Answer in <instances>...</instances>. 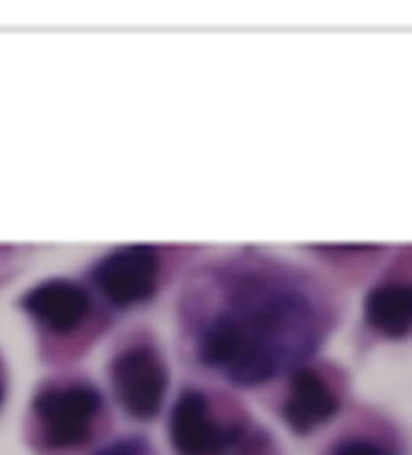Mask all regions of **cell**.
Returning a JSON list of instances; mask_svg holds the SVG:
<instances>
[{
    "instance_id": "2",
    "label": "cell",
    "mask_w": 412,
    "mask_h": 455,
    "mask_svg": "<svg viewBox=\"0 0 412 455\" xmlns=\"http://www.w3.org/2000/svg\"><path fill=\"white\" fill-rule=\"evenodd\" d=\"M189 250L135 242L105 250L83 272L95 297L111 315L133 313L157 300Z\"/></svg>"
},
{
    "instance_id": "7",
    "label": "cell",
    "mask_w": 412,
    "mask_h": 455,
    "mask_svg": "<svg viewBox=\"0 0 412 455\" xmlns=\"http://www.w3.org/2000/svg\"><path fill=\"white\" fill-rule=\"evenodd\" d=\"M167 434L179 455H221L246 439V426L221 421L203 391L186 389L171 407Z\"/></svg>"
},
{
    "instance_id": "10",
    "label": "cell",
    "mask_w": 412,
    "mask_h": 455,
    "mask_svg": "<svg viewBox=\"0 0 412 455\" xmlns=\"http://www.w3.org/2000/svg\"><path fill=\"white\" fill-rule=\"evenodd\" d=\"M93 455H151V445L141 435H127L99 447Z\"/></svg>"
},
{
    "instance_id": "5",
    "label": "cell",
    "mask_w": 412,
    "mask_h": 455,
    "mask_svg": "<svg viewBox=\"0 0 412 455\" xmlns=\"http://www.w3.org/2000/svg\"><path fill=\"white\" fill-rule=\"evenodd\" d=\"M109 381L119 407L131 419H155L170 393V365L162 347L145 332L129 339L113 355Z\"/></svg>"
},
{
    "instance_id": "8",
    "label": "cell",
    "mask_w": 412,
    "mask_h": 455,
    "mask_svg": "<svg viewBox=\"0 0 412 455\" xmlns=\"http://www.w3.org/2000/svg\"><path fill=\"white\" fill-rule=\"evenodd\" d=\"M340 411V395L330 377L310 365L292 371L281 403V419L296 435H310L330 423Z\"/></svg>"
},
{
    "instance_id": "9",
    "label": "cell",
    "mask_w": 412,
    "mask_h": 455,
    "mask_svg": "<svg viewBox=\"0 0 412 455\" xmlns=\"http://www.w3.org/2000/svg\"><path fill=\"white\" fill-rule=\"evenodd\" d=\"M306 254L324 268L320 275L336 278L345 284L374 276L384 267L392 250L384 244H310Z\"/></svg>"
},
{
    "instance_id": "1",
    "label": "cell",
    "mask_w": 412,
    "mask_h": 455,
    "mask_svg": "<svg viewBox=\"0 0 412 455\" xmlns=\"http://www.w3.org/2000/svg\"><path fill=\"white\" fill-rule=\"evenodd\" d=\"M342 313V297L318 270L259 250L205 262L179 297L195 359L238 387L300 367Z\"/></svg>"
},
{
    "instance_id": "4",
    "label": "cell",
    "mask_w": 412,
    "mask_h": 455,
    "mask_svg": "<svg viewBox=\"0 0 412 455\" xmlns=\"http://www.w3.org/2000/svg\"><path fill=\"white\" fill-rule=\"evenodd\" d=\"M103 409V393L79 379L43 385L30 405L43 443L55 451L79 450L89 443Z\"/></svg>"
},
{
    "instance_id": "11",
    "label": "cell",
    "mask_w": 412,
    "mask_h": 455,
    "mask_svg": "<svg viewBox=\"0 0 412 455\" xmlns=\"http://www.w3.org/2000/svg\"><path fill=\"white\" fill-rule=\"evenodd\" d=\"M330 455H392L383 443L368 437H348L334 445Z\"/></svg>"
},
{
    "instance_id": "6",
    "label": "cell",
    "mask_w": 412,
    "mask_h": 455,
    "mask_svg": "<svg viewBox=\"0 0 412 455\" xmlns=\"http://www.w3.org/2000/svg\"><path fill=\"white\" fill-rule=\"evenodd\" d=\"M362 327L372 337L400 343L412 324L410 248L392 250L384 267L374 275L362 299Z\"/></svg>"
},
{
    "instance_id": "3",
    "label": "cell",
    "mask_w": 412,
    "mask_h": 455,
    "mask_svg": "<svg viewBox=\"0 0 412 455\" xmlns=\"http://www.w3.org/2000/svg\"><path fill=\"white\" fill-rule=\"evenodd\" d=\"M19 308L33 327L52 340H71L111 323V313L83 278L47 276L19 297Z\"/></svg>"
},
{
    "instance_id": "12",
    "label": "cell",
    "mask_w": 412,
    "mask_h": 455,
    "mask_svg": "<svg viewBox=\"0 0 412 455\" xmlns=\"http://www.w3.org/2000/svg\"><path fill=\"white\" fill-rule=\"evenodd\" d=\"M3 399H4V385H3V379H0V405H3Z\"/></svg>"
}]
</instances>
